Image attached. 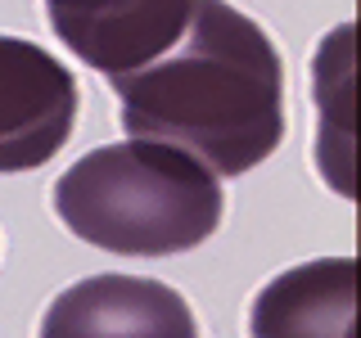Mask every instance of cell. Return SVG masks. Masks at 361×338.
<instances>
[{
	"label": "cell",
	"mask_w": 361,
	"mask_h": 338,
	"mask_svg": "<svg viewBox=\"0 0 361 338\" xmlns=\"http://www.w3.org/2000/svg\"><path fill=\"white\" fill-rule=\"evenodd\" d=\"M253 338H357V262L316 257L267 280L248 307Z\"/></svg>",
	"instance_id": "8992f818"
},
{
	"label": "cell",
	"mask_w": 361,
	"mask_h": 338,
	"mask_svg": "<svg viewBox=\"0 0 361 338\" xmlns=\"http://www.w3.org/2000/svg\"><path fill=\"white\" fill-rule=\"evenodd\" d=\"M77 77L45 45L0 37V172H37L77 127Z\"/></svg>",
	"instance_id": "3957f363"
},
{
	"label": "cell",
	"mask_w": 361,
	"mask_h": 338,
	"mask_svg": "<svg viewBox=\"0 0 361 338\" xmlns=\"http://www.w3.org/2000/svg\"><path fill=\"white\" fill-rule=\"evenodd\" d=\"M316 167L338 194H353V27H334L316 50Z\"/></svg>",
	"instance_id": "52a82bcc"
},
{
	"label": "cell",
	"mask_w": 361,
	"mask_h": 338,
	"mask_svg": "<svg viewBox=\"0 0 361 338\" xmlns=\"http://www.w3.org/2000/svg\"><path fill=\"white\" fill-rule=\"evenodd\" d=\"M54 212L82 244L118 257H176L221 225V180L149 140L99 144L54 180Z\"/></svg>",
	"instance_id": "7a4b0ae2"
},
{
	"label": "cell",
	"mask_w": 361,
	"mask_h": 338,
	"mask_svg": "<svg viewBox=\"0 0 361 338\" xmlns=\"http://www.w3.org/2000/svg\"><path fill=\"white\" fill-rule=\"evenodd\" d=\"M127 140L180 149L212 176H244L285 140V63L262 23L195 0L167 54L113 82Z\"/></svg>",
	"instance_id": "6da1fadb"
},
{
	"label": "cell",
	"mask_w": 361,
	"mask_h": 338,
	"mask_svg": "<svg viewBox=\"0 0 361 338\" xmlns=\"http://www.w3.org/2000/svg\"><path fill=\"white\" fill-rule=\"evenodd\" d=\"M37 338H199V320L172 284L109 270L54 293Z\"/></svg>",
	"instance_id": "5b68a950"
},
{
	"label": "cell",
	"mask_w": 361,
	"mask_h": 338,
	"mask_svg": "<svg viewBox=\"0 0 361 338\" xmlns=\"http://www.w3.org/2000/svg\"><path fill=\"white\" fill-rule=\"evenodd\" d=\"M45 14L77 59L118 82L172 50L195 0H45Z\"/></svg>",
	"instance_id": "277c9868"
}]
</instances>
